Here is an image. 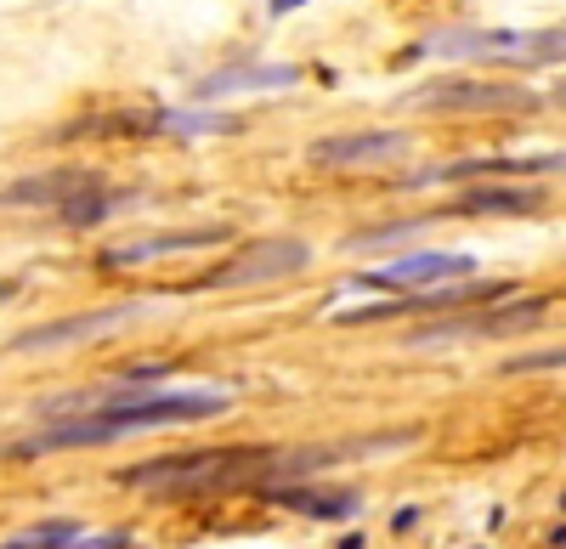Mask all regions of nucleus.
<instances>
[{
    "instance_id": "obj_1",
    "label": "nucleus",
    "mask_w": 566,
    "mask_h": 549,
    "mask_svg": "<svg viewBox=\"0 0 566 549\" xmlns=\"http://www.w3.org/2000/svg\"><path fill=\"white\" fill-rule=\"evenodd\" d=\"M261 471H266V447H199V453H170V460L130 465L119 482L159 493V498H199V493H227V487L255 493Z\"/></svg>"
},
{
    "instance_id": "obj_2",
    "label": "nucleus",
    "mask_w": 566,
    "mask_h": 549,
    "mask_svg": "<svg viewBox=\"0 0 566 549\" xmlns=\"http://www.w3.org/2000/svg\"><path fill=\"white\" fill-rule=\"evenodd\" d=\"M312 266V244L295 233H277V239H250L232 261H221L216 272H205L199 289H261V284H283L295 272Z\"/></svg>"
},
{
    "instance_id": "obj_3",
    "label": "nucleus",
    "mask_w": 566,
    "mask_h": 549,
    "mask_svg": "<svg viewBox=\"0 0 566 549\" xmlns=\"http://www.w3.org/2000/svg\"><path fill=\"white\" fill-rule=\"evenodd\" d=\"M437 57H515V63H555L560 57V29L544 34H515V29H442L419 45Z\"/></svg>"
},
{
    "instance_id": "obj_4",
    "label": "nucleus",
    "mask_w": 566,
    "mask_h": 549,
    "mask_svg": "<svg viewBox=\"0 0 566 549\" xmlns=\"http://www.w3.org/2000/svg\"><path fill=\"white\" fill-rule=\"evenodd\" d=\"M538 97L527 85H510V80H437V85H419L408 108L419 114H510V108H533Z\"/></svg>"
},
{
    "instance_id": "obj_5",
    "label": "nucleus",
    "mask_w": 566,
    "mask_h": 549,
    "mask_svg": "<svg viewBox=\"0 0 566 549\" xmlns=\"http://www.w3.org/2000/svg\"><path fill=\"white\" fill-rule=\"evenodd\" d=\"M154 312V300H114V306H97V312H74V317H52L40 329H23L12 340V351H63V346H85V340H103V335H119L130 324Z\"/></svg>"
},
{
    "instance_id": "obj_6",
    "label": "nucleus",
    "mask_w": 566,
    "mask_h": 549,
    "mask_svg": "<svg viewBox=\"0 0 566 549\" xmlns=\"http://www.w3.org/2000/svg\"><path fill=\"white\" fill-rule=\"evenodd\" d=\"M538 312H549V300H522V306H459V317L448 324H431V329H413L408 346H448V340H493V335H510L533 324Z\"/></svg>"
},
{
    "instance_id": "obj_7",
    "label": "nucleus",
    "mask_w": 566,
    "mask_h": 549,
    "mask_svg": "<svg viewBox=\"0 0 566 549\" xmlns=\"http://www.w3.org/2000/svg\"><path fill=\"white\" fill-rule=\"evenodd\" d=\"M476 261L459 255V250H413V255H397L391 266L380 272H357V289H431V284H448V278H470Z\"/></svg>"
},
{
    "instance_id": "obj_8",
    "label": "nucleus",
    "mask_w": 566,
    "mask_h": 549,
    "mask_svg": "<svg viewBox=\"0 0 566 549\" xmlns=\"http://www.w3.org/2000/svg\"><path fill=\"white\" fill-rule=\"evenodd\" d=\"M408 148H413L408 130H346V136H323V142H312V165H328V170L391 165Z\"/></svg>"
},
{
    "instance_id": "obj_9",
    "label": "nucleus",
    "mask_w": 566,
    "mask_h": 549,
    "mask_svg": "<svg viewBox=\"0 0 566 549\" xmlns=\"http://www.w3.org/2000/svg\"><path fill=\"white\" fill-rule=\"evenodd\" d=\"M232 226L216 221V226H181V233H154V239H130L119 250H103L97 266L119 272V266H142V261H165V255H187V250H210V244H227Z\"/></svg>"
},
{
    "instance_id": "obj_10",
    "label": "nucleus",
    "mask_w": 566,
    "mask_h": 549,
    "mask_svg": "<svg viewBox=\"0 0 566 549\" xmlns=\"http://www.w3.org/2000/svg\"><path fill=\"white\" fill-rule=\"evenodd\" d=\"M290 85H301L295 63H227L193 85V103H221L239 97V91H290Z\"/></svg>"
},
{
    "instance_id": "obj_11",
    "label": "nucleus",
    "mask_w": 566,
    "mask_h": 549,
    "mask_svg": "<svg viewBox=\"0 0 566 549\" xmlns=\"http://www.w3.org/2000/svg\"><path fill=\"white\" fill-rule=\"evenodd\" d=\"M255 493H266V505L295 510V516H312V521H352V516L363 510V493H352V487L317 493V487H301V482H266V487H255Z\"/></svg>"
},
{
    "instance_id": "obj_12",
    "label": "nucleus",
    "mask_w": 566,
    "mask_h": 549,
    "mask_svg": "<svg viewBox=\"0 0 566 549\" xmlns=\"http://www.w3.org/2000/svg\"><path fill=\"white\" fill-rule=\"evenodd\" d=\"M560 154H533V159H515V154H488V159H448L431 176H413L408 188H431V181H476V176H555Z\"/></svg>"
},
{
    "instance_id": "obj_13",
    "label": "nucleus",
    "mask_w": 566,
    "mask_h": 549,
    "mask_svg": "<svg viewBox=\"0 0 566 549\" xmlns=\"http://www.w3.org/2000/svg\"><path fill=\"white\" fill-rule=\"evenodd\" d=\"M142 199H148L142 188H125V193H119V188H108V181L97 176V181H85L80 193L57 199L52 210H57L63 226H74V233H80V226H103V221H114L119 210H130V204H142Z\"/></svg>"
},
{
    "instance_id": "obj_14",
    "label": "nucleus",
    "mask_w": 566,
    "mask_h": 549,
    "mask_svg": "<svg viewBox=\"0 0 566 549\" xmlns=\"http://www.w3.org/2000/svg\"><path fill=\"white\" fill-rule=\"evenodd\" d=\"M85 181H97V170H45V176H23V181H12V188H0V204H18V210H29V204H57V199L80 193Z\"/></svg>"
},
{
    "instance_id": "obj_15",
    "label": "nucleus",
    "mask_w": 566,
    "mask_h": 549,
    "mask_svg": "<svg viewBox=\"0 0 566 549\" xmlns=\"http://www.w3.org/2000/svg\"><path fill=\"white\" fill-rule=\"evenodd\" d=\"M544 204L538 188H515V181H488V188H470L453 210L459 215H533Z\"/></svg>"
},
{
    "instance_id": "obj_16",
    "label": "nucleus",
    "mask_w": 566,
    "mask_h": 549,
    "mask_svg": "<svg viewBox=\"0 0 566 549\" xmlns=\"http://www.w3.org/2000/svg\"><path fill=\"white\" fill-rule=\"evenodd\" d=\"M154 130H170V136H221V130H239V119H232V114H210L205 103H193V108H159Z\"/></svg>"
},
{
    "instance_id": "obj_17",
    "label": "nucleus",
    "mask_w": 566,
    "mask_h": 549,
    "mask_svg": "<svg viewBox=\"0 0 566 549\" xmlns=\"http://www.w3.org/2000/svg\"><path fill=\"white\" fill-rule=\"evenodd\" d=\"M85 527L74 521V516H57V521H34V527H18V532H7L0 538V549H63V543H74Z\"/></svg>"
},
{
    "instance_id": "obj_18",
    "label": "nucleus",
    "mask_w": 566,
    "mask_h": 549,
    "mask_svg": "<svg viewBox=\"0 0 566 549\" xmlns=\"http://www.w3.org/2000/svg\"><path fill=\"white\" fill-rule=\"evenodd\" d=\"M424 226H431V221H386V226H363V233L346 239V250H352V255H374V250H391V244L419 239Z\"/></svg>"
},
{
    "instance_id": "obj_19",
    "label": "nucleus",
    "mask_w": 566,
    "mask_h": 549,
    "mask_svg": "<svg viewBox=\"0 0 566 549\" xmlns=\"http://www.w3.org/2000/svg\"><path fill=\"white\" fill-rule=\"evenodd\" d=\"M527 369H560V346H555V351H538V357H515V362H504V374H527Z\"/></svg>"
},
{
    "instance_id": "obj_20",
    "label": "nucleus",
    "mask_w": 566,
    "mask_h": 549,
    "mask_svg": "<svg viewBox=\"0 0 566 549\" xmlns=\"http://www.w3.org/2000/svg\"><path fill=\"white\" fill-rule=\"evenodd\" d=\"M125 543H130V532H103V538H85V532H80V538L63 543V549H125Z\"/></svg>"
},
{
    "instance_id": "obj_21",
    "label": "nucleus",
    "mask_w": 566,
    "mask_h": 549,
    "mask_svg": "<svg viewBox=\"0 0 566 549\" xmlns=\"http://www.w3.org/2000/svg\"><path fill=\"white\" fill-rule=\"evenodd\" d=\"M419 516H424L419 505H402V510L391 516V532H397V538H402V532H413V527H419Z\"/></svg>"
},
{
    "instance_id": "obj_22",
    "label": "nucleus",
    "mask_w": 566,
    "mask_h": 549,
    "mask_svg": "<svg viewBox=\"0 0 566 549\" xmlns=\"http://www.w3.org/2000/svg\"><path fill=\"white\" fill-rule=\"evenodd\" d=\"M301 7H306V0H266L272 18H290V12H301Z\"/></svg>"
}]
</instances>
